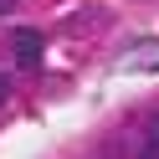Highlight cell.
I'll return each mask as SVG.
<instances>
[{
	"instance_id": "obj_4",
	"label": "cell",
	"mask_w": 159,
	"mask_h": 159,
	"mask_svg": "<svg viewBox=\"0 0 159 159\" xmlns=\"http://www.w3.org/2000/svg\"><path fill=\"white\" fill-rule=\"evenodd\" d=\"M5 11H11V0H0V16H5Z\"/></svg>"
},
{
	"instance_id": "obj_1",
	"label": "cell",
	"mask_w": 159,
	"mask_h": 159,
	"mask_svg": "<svg viewBox=\"0 0 159 159\" xmlns=\"http://www.w3.org/2000/svg\"><path fill=\"white\" fill-rule=\"evenodd\" d=\"M41 31L36 26H21V31H11V57H16V67H36L41 62Z\"/></svg>"
},
{
	"instance_id": "obj_2",
	"label": "cell",
	"mask_w": 159,
	"mask_h": 159,
	"mask_svg": "<svg viewBox=\"0 0 159 159\" xmlns=\"http://www.w3.org/2000/svg\"><path fill=\"white\" fill-rule=\"evenodd\" d=\"M144 159H159V113L144 118Z\"/></svg>"
},
{
	"instance_id": "obj_3",
	"label": "cell",
	"mask_w": 159,
	"mask_h": 159,
	"mask_svg": "<svg viewBox=\"0 0 159 159\" xmlns=\"http://www.w3.org/2000/svg\"><path fill=\"white\" fill-rule=\"evenodd\" d=\"M5 93H11V72H0V103H5Z\"/></svg>"
}]
</instances>
